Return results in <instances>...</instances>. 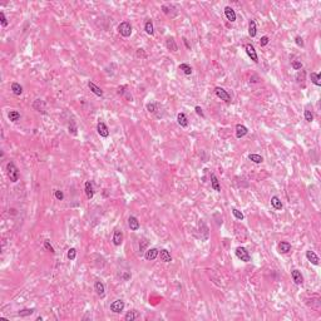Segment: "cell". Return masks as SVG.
<instances>
[{
    "instance_id": "cell-14",
    "label": "cell",
    "mask_w": 321,
    "mask_h": 321,
    "mask_svg": "<svg viewBox=\"0 0 321 321\" xmlns=\"http://www.w3.org/2000/svg\"><path fill=\"white\" fill-rule=\"evenodd\" d=\"M94 290H96V292H97L101 297H103V296L106 295V286H104V284H103L102 281H99V280H97V281L94 282Z\"/></svg>"
},
{
    "instance_id": "cell-38",
    "label": "cell",
    "mask_w": 321,
    "mask_h": 321,
    "mask_svg": "<svg viewBox=\"0 0 321 321\" xmlns=\"http://www.w3.org/2000/svg\"><path fill=\"white\" fill-rule=\"evenodd\" d=\"M69 133H72L73 136H75L77 134V126H75V123H74V121H70V123H69Z\"/></svg>"
},
{
    "instance_id": "cell-29",
    "label": "cell",
    "mask_w": 321,
    "mask_h": 321,
    "mask_svg": "<svg viewBox=\"0 0 321 321\" xmlns=\"http://www.w3.org/2000/svg\"><path fill=\"white\" fill-rule=\"evenodd\" d=\"M8 118L10 122H18L20 119V113L18 111H10L8 114Z\"/></svg>"
},
{
    "instance_id": "cell-22",
    "label": "cell",
    "mask_w": 321,
    "mask_h": 321,
    "mask_svg": "<svg viewBox=\"0 0 321 321\" xmlns=\"http://www.w3.org/2000/svg\"><path fill=\"white\" fill-rule=\"evenodd\" d=\"M159 257H160V260H162L163 262H171V261H172L171 254H170L167 250H165V249L159 251Z\"/></svg>"
},
{
    "instance_id": "cell-20",
    "label": "cell",
    "mask_w": 321,
    "mask_h": 321,
    "mask_svg": "<svg viewBox=\"0 0 321 321\" xmlns=\"http://www.w3.org/2000/svg\"><path fill=\"white\" fill-rule=\"evenodd\" d=\"M211 187L216 191V192H221V185H220V181L218 178L216 177V175H211Z\"/></svg>"
},
{
    "instance_id": "cell-11",
    "label": "cell",
    "mask_w": 321,
    "mask_h": 321,
    "mask_svg": "<svg viewBox=\"0 0 321 321\" xmlns=\"http://www.w3.org/2000/svg\"><path fill=\"white\" fill-rule=\"evenodd\" d=\"M249 133V128L244 124H237L236 126V137L237 138H242Z\"/></svg>"
},
{
    "instance_id": "cell-1",
    "label": "cell",
    "mask_w": 321,
    "mask_h": 321,
    "mask_svg": "<svg viewBox=\"0 0 321 321\" xmlns=\"http://www.w3.org/2000/svg\"><path fill=\"white\" fill-rule=\"evenodd\" d=\"M7 172H8L9 180H10L13 183H15V182L19 181V171H18V168H17V166H15L14 162H9V163L7 165Z\"/></svg>"
},
{
    "instance_id": "cell-26",
    "label": "cell",
    "mask_w": 321,
    "mask_h": 321,
    "mask_svg": "<svg viewBox=\"0 0 321 321\" xmlns=\"http://www.w3.org/2000/svg\"><path fill=\"white\" fill-rule=\"evenodd\" d=\"M144 30H146V33H147L148 35H153V34H154L153 23H152V20H151V19H148V20L146 22V24H144Z\"/></svg>"
},
{
    "instance_id": "cell-43",
    "label": "cell",
    "mask_w": 321,
    "mask_h": 321,
    "mask_svg": "<svg viewBox=\"0 0 321 321\" xmlns=\"http://www.w3.org/2000/svg\"><path fill=\"white\" fill-rule=\"evenodd\" d=\"M295 43H296V45L300 47V48H304V45H305V44H304V39H302L300 35H297V37L295 38Z\"/></svg>"
},
{
    "instance_id": "cell-9",
    "label": "cell",
    "mask_w": 321,
    "mask_h": 321,
    "mask_svg": "<svg viewBox=\"0 0 321 321\" xmlns=\"http://www.w3.org/2000/svg\"><path fill=\"white\" fill-rule=\"evenodd\" d=\"M291 277H292V280H294V282H295L296 285H302V284H304V276H302L301 271H299V270H292V271H291Z\"/></svg>"
},
{
    "instance_id": "cell-4",
    "label": "cell",
    "mask_w": 321,
    "mask_h": 321,
    "mask_svg": "<svg viewBox=\"0 0 321 321\" xmlns=\"http://www.w3.org/2000/svg\"><path fill=\"white\" fill-rule=\"evenodd\" d=\"M215 93H216V96L221 99V101H225L226 103H230L231 102V96L228 94V92L227 91H225L223 88H221V87H216L215 88Z\"/></svg>"
},
{
    "instance_id": "cell-13",
    "label": "cell",
    "mask_w": 321,
    "mask_h": 321,
    "mask_svg": "<svg viewBox=\"0 0 321 321\" xmlns=\"http://www.w3.org/2000/svg\"><path fill=\"white\" fill-rule=\"evenodd\" d=\"M166 47H167V49L171 50V52H178V45H177V43H176V40H175L173 37H168V38H167V40H166Z\"/></svg>"
},
{
    "instance_id": "cell-25",
    "label": "cell",
    "mask_w": 321,
    "mask_h": 321,
    "mask_svg": "<svg viewBox=\"0 0 321 321\" xmlns=\"http://www.w3.org/2000/svg\"><path fill=\"white\" fill-rule=\"evenodd\" d=\"M311 82L316 86V87H320L321 86V74L320 73H311Z\"/></svg>"
},
{
    "instance_id": "cell-45",
    "label": "cell",
    "mask_w": 321,
    "mask_h": 321,
    "mask_svg": "<svg viewBox=\"0 0 321 321\" xmlns=\"http://www.w3.org/2000/svg\"><path fill=\"white\" fill-rule=\"evenodd\" d=\"M195 111H196V113H197L201 118H205V113H203V111H202V108H201L200 106H196V107H195Z\"/></svg>"
},
{
    "instance_id": "cell-48",
    "label": "cell",
    "mask_w": 321,
    "mask_h": 321,
    "mask_svg": "<svg viewBox=\"0 0 321 321\" xmlns=\"http://www.w3.org/2000/svg\"><path fill=\"white\" fill-rule=\"evenodd\" d=\"M147 245H148V242H147L146 240H143V244H139V251H141V250H143V249H144Z\"/></svg>"
},
{
    "instance_id": "cell-8",
    "label": "cell",
    "mask_w": 321,
    "mask_h": 321,
    "mask_svg": "<svg viewBox=\"0 0 321 321\" xmlns=\"http://www.w3.org/2000/svg\"><path fill=\"white\" fill-rule=\"evenodd\" d=\"M159 255V251L157 250V249H148L147 251H146V254H144V259L147 260V261H153V260H156L157 259V256Z\"/></svg>"
},
{
    "instance_id": "cell-3",
    "label": "cell",
    "mask_w": 321,
    "mask_h": 321,
    "mask_svg": "<svg viewBox=\"0 0 321 321\" xmlns=\"http://www.w3.org/2000/svg\"><path fill=\"white\" fill-rule=\"evenodd\" d=\"M118 32H119V34H121L122 37L128 38V37H131V34H132V25H131L128 22H122V23L118 25Z\"/></svg>"
},
{
    "instance_id": "cell-21",
    "label": "cell",
    "mask_w": 321,
    "mask_h": 321,
    "mask_svg": "<svg viewBox=\"0 0 321 321\" xmlns=\"http://www.w3.org/2000/svg\"><path fill=\"white\" fill-rule=\"evenodd\" d=\"M257 34V27H256V22L255 20H250L249 22V35L251 38H255Z\"/></svg>"
},
{
    "instance_id": "cell-39",
    "label": "cell",
    "mask_w": 321,
    "mask_h": 321,
    "mask_svg": "<svg viewBox=\"0 0 321 321\" xmlns=\"http://www.w3.org/2000/svg\"><path fill=\"white\" fill-rule=\"evenodd\" d=\"M0 22H2V25L3 27H8V19H7V17H5V14L3 13V12H0Z\"/></svg>"
},
{
    "instance_id": "cell-6",
    "label": "cell",
    "mask_w": 321,
    "mask_h": 321,
    "mask_svg": "<svg viewBox=\"0 0 321 321\" xmlns=\"http://www.w3.org/2000/svg\"><path fill=\"white\" fill-rule=\"evenodd\" d=\"M245 49H246V53L247 55L251 58V60H254L255 63H259V57H257V53H256V49L252 44H246L245 45Z\"/></svg>"
},
{
    "instance_id": "cell-47",
    "label": "cell",
    "mask_w": 321,
    "mask_h": 321,
    "mask_svg": "<svg viewBox=\"0 0 321 321\" xmlns=\"http://www.w3.org/2000/svg\"><path fill=\"white\" fill-rule=\"evenodd\" d=\"M127 88V86H122V87H118V94H124V89Z\"/></svg>"
},
{
    "instance_id": "cell-34",
    "label": "cell",
    "mask_w": 321,
    "mask_h": 321,
    "mask_svg": "<svg viewBox=\"0 0 321 321\" xmlns=\"http://www.w3.org/2000/svg\"><path fill=\"white\" fill-rule=\"evenodd\" d=\"M75 256H77V250H75L74 247L69 249V250H68V254H67L68 260H69V261H74V260H75Z\"/></svg>"
},
{
    "instance_id": "cell-24",
    "label": "cell",
    "mask_w": 321,
    "mask_h": 321,
    "mask_svg": "<svg viewBox=\"0 0 321 321\" xmlns=\"http://www.w3.org/2000/svg\"><path fill=\"white\" fill-rule=\"evenodd\" d=\"M88 88H89L96 96H98V97H102V96H103V91H102L98 86H96L93 82H89V83H88Z\"/></svg>"
},
{
    "instance_id": "cell-5",
    "label": "cell",
    "mask_w": 321,
    "mask_h": 321,
    "mask_svg": "<svg viewBox=\"0 0 321 321\" xmlns=\"http://www.w3.org/2000/svg\"><path fill=\"white\" fill-rule=\"evenodd\" d=\"M124 309V301L123 300H116L111 304V311L114 314H121Z\"/></svg>"
},
{
    "instance_id": "cell-23",
    "label": "cell",
    "mask_w": 321,
    "mask_h": 321,
    "mask_svg": "<svg viewBox=\"0 0 321 321\" xmlns=\"http://www.w3.org/2000/svg\"><path fill=\"white\" fill-rule=\"evenodd\" d=\"M271 206H272L275 210H277V211L282 210V202H281V200H280L277 196H272V197H271Z\"/></svg>"
},
{
    "instance_id": "cell-42",
    "label": "cell",
    "mask_w": 321,
    "mask_h": 321,
    "mask_svg": "<svg viewBox=\"0 0 321 321\" xmlns=\"http://www.w3.org/2000/svg\"><path fill=\"white\" fill-rule=\"evenodd\" d=\"M269 42H270V38H269L267 35H264V37L261 38V40H260V45H261V47H266V45L269 44Z\"/></svg>"
},
{
    "instance_id": "cell-2",
    "label": "cell",
    "mask_w": 321,
    "mask_h": 321,
    "mask_svg": "<svg viewBox=\"0 0 321 321\" xmlns=\"http://www.w3.org/2000/svg\"><path fill=\"white\" fill-rule=\"evenodd\" d=\"M235 252H236V256H237L238 260L244 261V262H250V261H251V255H250V252L247 251L246 247L240 246V247L236 249Z\"/></svg>"
},
{
    "instance_id": "cell-33",
    "label": "cell",
    "mask_w": 321,
    "mask_h": 321,
    "mask_svg": "<svg viewBox=\"0 0 321 321\" xmlns=\"http://www.w3.org/2000/svg\"><path fill=\"white\" fill-rule=\"evenodd\" d=\"M34 311H35V309H23V310H20V311L18 312V316H20V317L30 316L32 314H34Z\"/></svg>"
},
{
    "instance_id": "cell-31",
    "label": "cell",
    "mask_w": 321,
    "mask_h": 321,
    "mask_svg": "<svg viewBox=\"0 0 321 321\" xmlns=\"http://www.w3.org/2000/svg\"><path fill=\"white\" fill-rule=\"evenodd\" d=\"M180 69H181L186 75H191V74H192V68H191V65H188L187 63L180 64Z\"/></svg>"
},
{
    "instance_id": "cell-41",
    "label": "cell",
    "mask_w": 321,
    "mask_h": 321,
    "mask_svg": "<svg viewBox=\"0 0 321 321\" xmlns=\"http://www.w3.org/2000/svg\"><path fill=\"white\" fill-rule=\"evenodd\" d=\"M54 196H55V198H57L58 201H63V200H64V193H63L62 191H59V190H55V191H54Z\"/></svg>"
},
{
    "instance_id": "cell-30",
    "label": "cell",
    "mask_w": 321,
    "mask_h": 321,
    "mask_svg": "<svg viewBox=\"0 0 321 321\" xmlns=\"http://www.w3.org/2000/svg\"><path fill=\"white\" fill-rule=\"evenodd\" d=\"M249 159H250V160H252L254 163H257V165L264 162V158H262L260 154H255V153H251V154L249 156Z\"/></svg>"
},
{
    "instance_id": "cell-46",
    "label": "cell",
    "mask_w": 321,
    "mask_h": 321,
    "mask_svg": "<svg viewBox=\"0 0 321 321\" xmlns=\"http://www.w3.org/2000/svg\"><path fill=\"white\" fill-rule=\"evenodd\" d=\"M137 57H139V58H147V54L144 53V50L143 49H137Z\"/></svg>"
},
{
    "instance_id": "cell-36",
    "label": "cell",
    "mask_w": 321,
    "mask_h": 321,
    "mask_svg": "<svg viewBox=\"0 0 321 321\" xmlns=\"http://www.w3.org/2000/svg\"><path fill=\"white\" fill-rule=\"evenodd\" d=\"M291 67H292L295 70H301V69H302V63H301L300 60H294V62L291 63Z\"/></svg>"
},
{
    "instance_id": "cell-16",
    "label": "cell",
    "mask_w": 321,
    "mask_h": 321,
    "mask_svg": "<svg viewBox=\"0 0 321 321\" xmlns=\"http://www.w3.org/2000/svg\"><path fill=\"white\" fill-rule=\"evenodd\" d=\"M306 259L312 264V265H315V266H317L319 264H320V260H319V256L314 252V251H306Z\"/></svg>"
},
{
    "instance_id": "cell-17",
    "label": "cell",
    "mask_w": 321,
    "mask_h": 321,
    "mask_svg": "<svg viewBox=\"0 0 321 321\" xmlns=\"http://www.w3.org/2000/svg\"><path fill=\"white\" fill-rule=\"evenodd\" d=\"M225 15H226V18H227V20L228 22H231V23H233V22H236V13H235V10L231 8V7H226L225 8Z\"/></svg>"
},
{
    "instance_id": "cell-18",
    "label": "cell",
    "mask_w": 321,
    "mask_h": 321,
    "mask_svg": "<svg viewBox=\"0 0 321 321\" xmlns=\"http://www.w3.org/2000/svg\"><path fill=\"white\" fill-rule=\"evenodd\" d=\"M84 191H86V195H87V198L88 200H92L94 197V190H93V185L91 183V181H87L86 185H84Z\"/></svg>"
},
{
    "instance_id": "cell-19",
    "label": "cell",
    "mask_w": 321,
    "mask_h": 321,
    "mask_svg": "<svg viewBox=\"0 0 321 321\" xmlns=\"http://www.w3.org/2000/svg\"><path fill=\"white\" fill-rule=\"evenodd\" d=\"M177 122H178V124H180L182 128L188 127V119H187V116H186L185 113H182V112L177 114Z\"/></svg>"
},
{
    "instance_id": "cell-44",
    "label": "cell",
    "mask_w": 321,
    "mask_h": 321,
    "mask_svg": "<svg viewBox=\"0 0 321 321\" xmlns=\"http://www.w3.org/2000/svg\"><path fill=\"white\" fill-rule=\"evenodd\" d=\"M147 111H148L149 113H154V112L157 111V106H156L154 103H148V104H147Z\"/></svg>"
},
{
    "instance_id": "cell-15",
    "label": "cell",
    "mask_w": 321,
    "mask_h": 321,
    "mask_svg": "<svg viewBox=\"0 0 321 321\" xmlns=\"http://www.w3.org/2000/svg\"><path fill=\"white\" fill-rule=\"evenodd\" d=\"M277 250H279L280 254H287L291 250V244L287 242V241H281V242L279 244V246H277Z\"/></svg>"
},
{
    "instance_id": "cell-7",
    "label": "cell",
    "mask_w": 321,
    "mask_h": 321,
    "mask_svg": "<svg viewBox=\"0 0 321 321\" xmlns=\"http://www.w3.org/2000/svg\"><path fill=\"white\" fill-rule=\"evenodd\" d=\"M97 131H98V134L103 138H107L109 136V129L107 127V124L104 122H98L97 124Z\"/></svg>"
},
{
    "instance_id": "cell-28",
    "label": "cell",
    "mask_w": 321,
    "mask_h": 321,
    "mask_svg": "<svg viewBox=\"0 0 321 321\" xmlns=\"http://www.w3.org/2000/svg\"><path fill=\"white\" fill-rule=\"evenodd\" d=\"M12 91H13V93H14L15 96H20V94L23 93V87H22L19 83L14 82V83H12Z\"/></svg>"
},
{
    "instance_id": "cell-37",
    "label": "cell",
    "mask_w": 321,
    "mask_h": 321,
    "mask_svg": "<svg viewBox=\"0 0 321 321\" xmlns=\"http://www.w3.org/2000/svg\"><path fill=\"white\" fill-rule=\"evenodd\" d=\"M304 116H305V119H306V122L311 123V122L314 121V114L311 113V111H305Z\"/></svg>"
},
{
    "instance_id": "cell-27",
    "label": "cell",
    "mask_w": 321,
    "mask_h": 321,
    "mask_svg": "<svg viewBox=\"0 0 321 321\" xmlns=\"http://www.w3.org/2000/svg\"><path fill=\"white\" fill-rule=\"evenodd\" d=\"M138 316H139V315H138V312H137L136 310H132V311H128V312L126 314L124 320H126V321H134Z\"/></svg>"
},
{
    "instance_id": "cell-35",
    "label": "cell",
    "mask_w": 321,
    "mask_h": 321,
    "mask_svg": "<svg viewBox=\"0 0 321 321\" xmlns=\"http://www.w3.org/2000/svg\"><path fill=\"white\" fill-rule=\"evenodd\" d=\"M231 211H232L233 216H235V217H236L237 220H240V221H242V220H244V217H245V216H244V213H242V212H241L240 210H237V208L232 207V210H231Z\"/></svg>"
},
{
    "instance_id": "cell-10",
    "label": "cell",
    "mask_w": 321,
    "mask_h": 321,
    "mask_svg": "<svg viewBox=\"0 0 321 321\" xmlns=\"http://www.w3.org/2000/svg\"><path fill=\"white\" fill-rule=\"evenodd\" d=\"M128 226H129L131 231H138L139 227H141L138 218L134 217V216H129V218H128Z\"/></svg>"
},
{
    "instance_id": "cell-40",
    "label": "cell",
    "mask_w": 321,
    "mask_h": 321,
    "mask_svg": "<svg viewBox=\"0 0 321 321\" xmlns=\"http://www.w3.org/2000/svg\"><path fill=\"white\" fill-rule=\"evenodd\" d=\"M44 249L45 250H48L49 252H52V254H54L55 251H54V249H53V246L50 245V242H49V240H45L44 241Z\"/></svg>"
},
{
    "instance_id": "cell-12",
    "label": "cell",
    "mask_w": 321,
    "mask_h": 321,
    "mask_svg": "<svg viewBox=\"0 0 321 321\" xmlns=\"http://www.w3.org/2000/svg\"><path fill=\"white\" fill-rule=\"evenodd\" d=\"M123 242V233L119 230H116L113 233V245L114 246H121Z\"/></svg>"
},
{
    "instance_id": "cell-32",
    "label": "cell",
    "mask_w": 321,
    "mask_h": 321,
    "mask_svg": "<svg viewBox=\"0 0 321 321\" xmlns=\"http://www.w3.org/2000/svg\"><path fill=\"white\" fill-rule=\"evenodd\" d=\"M305 75H306V72H305V70L299 72L297 75H296V82H297L300 86H301V83H302V87H305V84H304V82H305Z\"/></svg>"
},
{
    "instance_id": "cell-49",
    "label": "cell",
    "mask_w": 321,
    "mask_h": 321,
    "mask_svg": "<svg viewBox=\"0 0 321 321\" xmlns=\"http://www.w3.org/2000/svg\"><path fill=\"white\" fill-rule=\"evenodd\" d=\"M123 277H124V280H128V279H129L131 276H129L128 274H124V276H123Z\"/></svg>"
}]
</instances>
